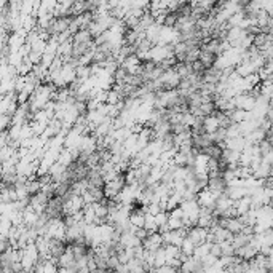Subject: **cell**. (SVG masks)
<instances>
[{"label":"cell","mask_w":273,"mask_h":273,"mask_svg":"<svg viewBox=\"0 0 273 273\" xmlns=\"http://www.w3.org/2000/svg\"><path fill=\"white\" fill-rule=\"evenodd\" d=\"M144 227H146L149 232H160L158 222H157V219H155V214H150V213L146 214V224H144Z\"/></svg>","instance_id":"cell-6"},{"label":"cell","mask_w":273,"mask_h":273,"mask_svg":"<svg viewBox=\"0 0 273 273\" xmlns=\"http://www.w3.org/2000/svg\"><path fill=\"white\" fill-rule=\"evenodd\" d=\"M218 59H219V56H218V54H214V53H211V51H208V50L201 48L198 61L204 65L206 69L214 67V65L218 64Z\"/></svg>","instance_id":"cell-5"},{"label":"cell","mask_w":273,"mask_h":273,"mask_svg":"<svg viewBox=\"0 0 273 273\" xmlns=\"http://www.w3.org/2000/svg\"><path fill=\"white\" fill-rule=\"evenodd\" d=\"M229 185L230 182L225 179V176L222 173H214V174H208V190L211 193H214L216 196L222 195L229 190Z\"/></svg>","instance_id":"cell-1"},{"label":"cell","mask_w":273,"mask_h":273,"mask_svg":"<svg viewBox=\"0 0 273 273\" xmlns=\"http://www.w3.org/2000/svg\"><path fill=\"white\" fill-rule=\"evenodd\" d=\"M143 246L147 251H158L160 248L165 246L163 233L162 232H149L147 237L143 240Z\"/></svg>","instance_id":"cell-3"},{"label":"cell","mask_w":273,"mask_h":273,"mask_svg":"<svg viewBox=\"0 0 273 273\" xmlns=\"http://www.w3.org/2000/svg\"><path fill=\"white\" fill-rule=\"evenodd\" d=\"M85 184H87L88 187H102V189H104L106 176H104V173H102V168L101 166L90 168L87 179H85Z\"/></svg>","instance_id":"cell-2"},{"label":"cell","mask_w":273,"mask_h":273,"mask_svg":"<svg viewBox=\"0 0 273 273\" xmlns=\"http://www.w3.org/2000/svg\"><path fill=\"white\" fill-rule=\"evenodd\" d=\"M208 229L201 227V225H192V227L187 229V238H190L196 246L208 241Z\"/></svg>","instance_id":"cell-4"}]
</instances>
